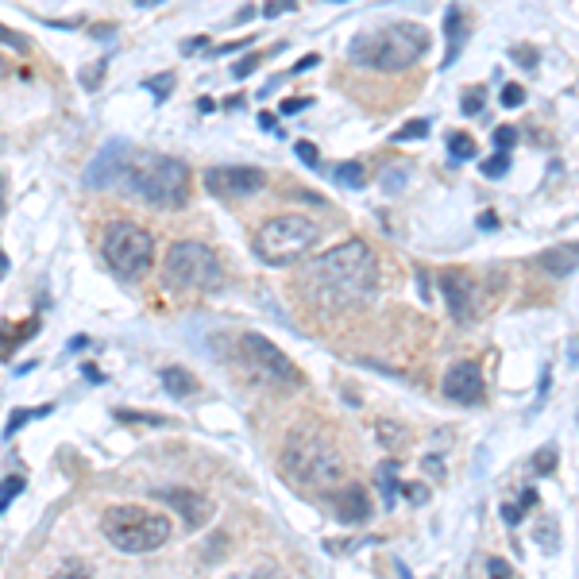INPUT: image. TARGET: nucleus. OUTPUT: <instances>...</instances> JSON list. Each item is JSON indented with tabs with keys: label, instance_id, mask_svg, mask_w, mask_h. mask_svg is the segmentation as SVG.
Here are the masks:
<instances>
[{
	"label": "nucleus",
	"instance_id": "1",
	"mask_svg": "<svg viewBox=\"0 0 579 579\" xmlns=\"http://www.w3.org/2000/svg\"><path fill=\"white\" fill-rule=\"evenodd\" d=\"M379 282H383L379 255L363 240L328 247L298 270V290L321 313H344L356 310V305H368L379 294Z\"/></svg>",
	"mask_w": 579,
	"mask_h": 579
},
{
	"label": "nucleus",
	"instance_id": "2",
	"mask_svg": "<svg viewBox=\"0 0 579 579\" xmlns=\"http://www.w3.org/2000/svg\"><path fill=\"white\" fill-rule=\"evenodd\" d=\"M116 194L136 197L151 209H186L189 201V166L182 159L155 155L124 143L120 163H116L113 186Z\"/></svg>",
	"mask_w": 579,
	"mask_h": 579
},
{
	"label": "nucleus",
	"instance_id": "3",
	"mask_svg": "<svg viewBox=\"0 0 579 579\" xmlns=\"http://www.w3.org/2000/svg\"><path fill=\"white\" fill-rule=\"evenodd\" d=\"M282 475L294 483L305 495L328 498L336 487L348 483V467H344V456L336 452V444L328 441L325 432L317 429H298L286 437L282 444V460H278Z\"/></svg>",
	"mask_w": 579,
	"mask_h": 579
},
{
	"label": "nucleus",
	"instance_id": "4",
	"mask_svg": "<svg viewBox=\"0 0 579 579\" xmlns=\"http://www.w3.org/2000/svg\"><path fill=\"white\" fill-rule=\"evenodd\" d=\"M429 47H432V35L421 24H386V27H371V32H359L348 43V58L356 66H368V70L402 74V70L421 62Z\"/></svg>",
	"mask_w": 579,
	"mask_h": 579
},
{
	"label": "nucleus",
	"instance_id": "5",
	"mask_svg": "<svg viewBox=\"0 0 579 579\" xmlns=\"http://www.w3.org/2000/svg\"><path fill=\"white\" fill-rule=\"evenodd\" d=\"M101 533H105V541L116 553L148 556L171 541L174 525L166 514L143 510V506H113V510L101 514Z\"/></svg>",
	"mask_w": 579,
	"mask_h": 579
},
{
	"label": "nucleus",
	"instance_id": "6",
	"mask_svg": "<svg viewBox=\"0 0 579 579\" xmlns=\"http://www.w3.org/2000/svg\"><path fill=\"white\" fill-rule=\"evenodd\" d=\"M317 224L310 217H298V212H282V217H270L252 240V252L267 267H294L298 259L317 247Z\"/></svg>",
	"mask_w": 579,
	"mask_h": 579
},
{
	"label": "nucleus",
	"instance_id": "7",
	"mask_svg": "<svg viewBox=\"0 0 579 579\" xmlns=\"http://www.w3.org/2000/svg\"><path fill=\"white\" fill-rule=\"evenodd\" d=\"M163 278L171 290H182V294H209V290H221L224 267L209 244L178 240L163 259Z\"/></svg>",
	"mask_w": 579,
	"mask_h": 579
},
{
	"label": "nucleus",
	"instance_id": "8",
	"mask_svg": "<svg viewBox=\"0 0 579 579\" xmlns=\"http://www.w3.org/2000/svg\"><path fill=\"white\" fill-rule=\"evenodd\" d=\"M101 255L113 267L116 278L124 282H136L155 267V236H151L143 224L131 221H113L101 232Z\"/></svg>",
	"mask_w": 579,
	"mask_h": 579
},
{
	"label": "nucleus",
	"instance_id": "9",
	"mask_svg": "<svg viewBox=\"0 0 579 579\" xmlns=\"http://www.w3.org/2000/svg\"><path fill=\"white\" fill-rule=\"evenodd\" d=\"M240 359H244V368H247V375L255 379V386H290V383H298V371H294V363L286 359V351L259 333L240 336Z\"/></svg>",
	"mask_w": 579,
	"mask_h": 579
},
{
	"label": "nucleus",
	"instance_id": "10",
	"mask_svg": "<svg viewBox=\"0 0 579 579\" xmlns=\"http://www.w3.org/2000/svg\"><path fill=\"white\" fill-rule=\"evenodd\" d=\"M263 186H267V174L259 166H212V171H205V189L212 197H224V201L252 197Z\"/></svg>",
	"mask_w": 579,
	"mask_h": 579
},
{
	"label": "nucleus",
	"instance_id": "11",
	"mask_svg": "<svg viewBox=\"0 0 579 579\" xmlns=\"http://www.w3.org/2000/svg\"><path fill=\"white\" fill-rule=\"evenodd\" d=\"M155 498L171 506L174 514H182L189 530H205L212 522V498L194 487H155Z\"/></svg>",
	"mask_w": 579,
	"mask_h": 579
},
{
	"label": "nucleus",
	"instance_id": "12",
	"mask_svg": "<svg viewBox=\"0 0 579 579\" xmlns=\"http://www.w3.org/2000/svg\"><path fill=\"white\" fill-rule=\"evenodd\" d=\"M444 398H452L456 406H479L483 402V371L475 368L472 359H460L444 371Z\"/></svg>",
	"mask_w": 579,
	"mask_h": 579
},
{
	"label": "nucleus",
	"instance_id": "13",
	"mask_svg": "<svg viewBox=\"0 0 579 579\" xmlns=\"http://www.w3.org/2000/svg\"><path fill=\"white\" fill-rule=\"evenodd\" d=\"M441 298H444V305H449L452 321L467 325V321L475 317V282H472V275H464V270H444L441 275Z\"/></svg>",
	"mask_w": 579,
	"mask_h": 579
},
{
	"label": "nucleus",
	"instance_id": "14",
	"mask_svg": "<svg viewBox=\"0 0 579 579\" xmlns=\"http://www.w3.org/2000/svg\"><path fill=\"white\" fill-rule=\"evenodd\" d=\"M328 502H333V514L340 518L344 525H359L371 518V498L368 490L359 487V483H344V487H336L333 495H328Z\"/></svg>",
	"mask_w": 579,
	"mask_h": 579
},
{
	"label": "nucleus",
	"instance_id": "15",
	"mask_svg": "<svg viewBox=\"0 0 579 579\" xmlns=\"http://www.w3.org/2000/svg\"><path fill=\"white\" fill-rule=\"evenodd\" d=\"M444 35H449V55H444L441 66H452L460 58V47H464V35H467V20L460 9H449V16H444Z\"/></svg>",
	"mask_w": 579,
	"mask_h": 579
},
{
	"label": "nucleus",
	"instance_id": "16",
	"mask_svg": "<svg viewBox=\"0 0 579 579\" xmlns=\"http://www.w3.org/2000/svg\"><path fill=\"white\" fill-rule=\"evenodd\" d=\"M541 267L548 270L553 278H568L571 270H576V244H564V247H553V252L541 255Z\"/></svg>",
	"mask_w": 579,
	"mask_h": 579
},
{
	"label": "nucleus",
	"instance_id": "17",
	"mask_svg": "<svg viewBox=\"0 0 579 579\" xmlns=\"http://www.w3.org/2000/svg\"><path fill=\"white\" fill-rule=\"evenodd\" d=\"M163 391L171 398H189L197 391V379L186 368H163Z\"/></svg>",
	"mask_w": 579,
	"mask_h": 579
},
{
	"label": "nucleus",
	"instance_id": "18",
	"mask_svg": "<svg viewBox=\"0 0 579 579\" xmlns=\"http://www.w3.org/2000/svg\"><path fill=\"white\" fill-rule=\"evenodd\" d=\"M55 414V406H35V409H12L9 414V425H4V441L9 437H16L20 429H24L27 421H35V417H50Z\"/></svg>",
	"mask_w": 579,
	"mask_h": 579
},
{
	"label": "nucleus",
	"instance_id": "19",
	"mask_svg": "<svg viewBox=\"0 0 579 579\" xmlns=\"http://www.w3.org/2000/svg\"><path fill=\"white\" fill-rule=\"evenodd\" d=\"M333 182L336 186H348V189H363L368 186V174L359 163H336L333 166Z\"/></svg>",
	"mask_w": 579,
	"mask_h": 579
},
{
	"label": "nucleus",
	"instance_id": "20",
	"mask_svg": "<svg viewBox=\"0 0 579 579\" xmlns=\"http://www.w3.org/2000/svg\"><path fill=\"white\" fill-rule=\"evenodd\" d=\"M379 487H383V506L391 510L394 498H398V464H394V460H386V464L379 467Z\"/></svg>",
	"mask_w": 579,
	"mask_h": 579
},
{
	"label": "nucleus",
	"instance_id": "21",
	"mask_svg": "<svg viewBox=\"0 0 579 579\" xmlns=\"http://www.w3.org/2000/svg\"><path fill=\"white\" fill-rule=\"evenodd\" d=\"M475 139L467 136V131H456V136H449V155L456 159V163H467V159H475Z\"/></svg>",
	"mask_w": 579,
	"mask_h": 579
},
{
	"label": "nucleus",
	"instance_id": "22",
	"mask_svg": "<svg viewBox=\"0 0 579 579\" xmlns=\"http://www.w3.org/2000/svg\"><path fill=\"white\" fill-rule=\"evenodd\" d=\"M20 495H24V479H20V475H9V479L0 483V514H4V506L16 502Z\"/></svg>",
	"mask_w": 579,
	"mask_h": 579
},
{
	"label": "nucleus",
	"instance_id": "23",
	"mask_svg": "<svg viewBox=\"0 0 579 579\" xmlns=\"http://www.w3.org/2000/svg\"><path fill=\"white\" fill-rule=\"evenodd\" d=\"M425 136H429V120H414L394 131V143H409V139H425Z\"/></svg>",
	"mask_w": 579,
	"mask_h": 579
},
{
	"label": "nucleus",
	"instance_id": "24",
	"mask_svg": "<svg viewBox=\"0 0 579 579\" xmlns=\"http://www.w3.org/2000/svg\"><path fill=\"white\" fill-rule=\"evenodd\" d=\"M483 174H487V178H502V174H510V151H498L495 159H487V163H483Z\"/></svg>",
	"mask_w": 579,
	"mask_h": 579
},
{
	"label": "nucleus",
	"instance_id": "25",
	"mask_svg": "<svg viewBox=\"0 0 579 579\" xmlns=\"http://www.w3.org/2000/svg\"><path fill=\"white\" fill-rule=\"evenodd\" d=\"M143 85L155 93V101H166L174 93V74H155V78H148Z\"/></svg>",
	"mask_w": 579,
	"mask_h": 579
},
{
	"label": "nucleus",
	"instance_id": "26",
	"mask_svg": "<svg viewBox=\"0 0 579 579\" xmlns=\"http://www.w3.org/2000/svg\"><path fill=\"white\" fill-rule=\"evenodd\" d=\"M294 151H298V159H302V163L310 166V171H321V151L313 148L310 139H298V143H294Z\"/></svg>",
	"mask_w": 579,
	"mask_h": 579
},
{
	"label": "nucleus",
	"instance_id": "27",
	"mask_svg": "<svg viewBox=\"0 0 579 579\" xmlns=\"http://www.w3.org/2000/svg\"><path fill=\"white\" fill-rule=\"evenodd\" d=\"M116 421H139V425H166L171 417H159V414H131V409H113Z\"/></svg>",
	"mask_w": 579,
	"mask_h": 579
},
{
	"label": "nucleus",
	"instance_id": "28",
	"mask_svg": "<svg viewBox=\"0 0 579 579\" xmlns=\"http://www.w3.org/2000/svg\"><path fill=\"white\" fill-rule=\"evenodd\" d=\"M78 78H82V85H85V90H97V85H101V78H105V62H93V66H85V70H82V74H78Z\"/></svg>",
	"mask_w": 579,
	"mask_h": 579
},
{
	"label": "nucleus",
	"instance_id": "29",
	"mask_svg": "<svg viewBox=\"0 0 579 579\" xmlns=\"http://www.w3.org/2000/svg\"><path fill=\"white\" fill-rule=\"evenodd\" d=\"M537 537H541V545H545V553H556V548H560V533H556V522L541 525Z\"/></svg>",
	"mask_w": 579,
	"mask_h": 579
},
{
	"label": "nucleus",
	"instance_id": "30",
	"mask_svg": "<svg viewBox=\"0 0 579 579\" xmlns=\"http://www.w3.org/2000/svg\"><path fill=\"white\" fill-rule=\"evenodd\" d=\"M0 43H4V47H12V50H20V55H27V39L20 32H12V27H4L0 24Z\"/></svg>",
	"mask_w": 579,
	"mask_h": 579
},
{
	"label": "nucleus",
	"instance_id": "31",
	"mask_svg": "<svg viewBox=\"0 0 579 579\" xmlns=\"http://www.w3.org/2000/svg\"><path fill=\"white\" fill-rule=\"evenodd\" d=\"M398 490H402V495H406L414 506H425V502H429V490H425L421 483H398Z\"/></svg>",
	"mask_w": 579,
	"mask_h": 579
},
{
	"label": "nucleus",
	"instance_id": "32",
	"mask_svg": "<svg viewBox=\"0 0 579 579\" xmlns=\"http://www.w3.org/2000/svg\"><path fill=\"white\" fill-rule=\"evenodd\" d=\"M518 139V128H510V124H502V128H495V148L498 151H510Z\"/></svg>",
	"mask_w": 579,
	"mask_h": 579
},
{
	"label": "nucleus",
	"instance_id": "33",
	"mask_svg": "<svg viewBox=\"0 0 579 579\" xmlns=\"http://www.w3.org/2000/svg\"><path fill=\"white\" fill-rule=\"evenodd\" d=\"M310 105H313V97H290V101H282L278 116H294V113H302V108H310Z\"/></svg>",
	"mask_w": 579,
	"mask_h": 579
},
{
	"label": "nucleus",
	"instance_id": "34",
	"mask_svg": "<svg viewBox=\"0 0 579 579\" xmlns=\"http://www.w3.org/2000/svg\"><path fill=\"white\" fill-rule=\"evenodd\" d=\"M259 62H263L259 55H247V58H240V62L232 66V74H236V78H247V74H255V66H259Z\"/></svg>",
	"mask_w": 579,
	"mask_h": 579
},
{
	"label": "nucleus",
	"instance_id": "35",
	"mask_svg": "<svg viewBox=\"0 0 579 579\" xmlns=\"http://www.w3.org/2000/svg\"><path fill=\"white\" fill-rule=\"evenodd\" d=\"M522 101H525V90H522V85H506V90H502V105H506V108H518Z\"/></svg>",
	"mask_w": 579,
	"mask_h": 579
},
{
	"label": "nucleus",
	"instance_id": "36",
	"mask_svg": "<svg viewBox=\"0 0 579 579\" xmlns=\"http://www.w3.org/2000/svg\"><path fill=\"white\" fill-rule=\"evenodd\" d=\"M522 514H525L522 506H514V502H506V506H502V518H506V525H518V522H522Z\"/></svg>",
	"mask_w": 579,
	"mask_h": 579
},
{
	"label": "nucleus",
	"instance_id": "37",
	"mask_svg": "<svg viewBox=\"0 0 579 579\" xmlns=\"http://www.w3.org/2000/svg\"><path fill=\"white\" fill-rule=\"evenodd\" d=\"M487 571H490V576H514V568H510L506 560H498V556H490V560H487Z\"/></svg>",
	"mask_w": 579,
	"mask_h": 579
},
{
	"label": "nucleus",
	"instance_id": "38",
	"mask_svg": "<svg viewBox=\"0 0 579 579\" xmlns=\"http://www.w3.org/2000/svg\"><path fill=\"white\" fill-rule=\"evenodd\" d=\"M479 108H483V90L467 93V97H464V113H467V116H475V113H479Z\"/></svg>",
	"mask_w": 579,
	"mask_h": 579
},
{
	"label": "nucleus",
	"instance_id": "39",
	"mask_svg": "<svg viewBox=\"0 0 579 579\" xmlns=\"http://www.w3.org/2000/svg\"><path fill=\"white\" fill-rule=\"evenodd\" d=\"M556 467V449H541L537 456V472H553Z\"/></svg>",
	"mask_w": 579,
	"mask_h": 579
},
{
	"label": "nucleus",
	"instance_id": "40",
	"mask_svg": "<svg viewBox=\"0 0 579 579\" xmlns=\"http://www.w3.org/2000/svg\"><path fill=\"white\" fill-rule=\"evenodd\" d=\"M294 9V0H267V9H263V16H278V12Z\"/></svg>",
	"mask_w": 579,
	"mask_h": 579
},
{
	"label": "nucleus",
	"instance_id": "41",
	"mask_svg": "<svg viewBox=\"0 0 579 579\" xmlns=\"http://www.w3.org/2000/svg\"><path fill=\"white\" fill-rule=\"evenodd\" d=\"M425 472H432V475H441L444 479V464L437 456H425Z\"/></svg>",
	"mask_w": 579,
	"mask_h": 579
},
{
	"label": "nucleus",
	"instance_id": "42",
	"mask_svg": "<svg viewBox=\"0 0 579 579\" xmlns=\"http://www.w3.org/2000/svg\"><path fill=\"white\" fill-rule=\"evenodd\" d=\"M317 62H321V58H317V55H305V58H302V62H298V66H294V74H305V70H313V66H317Z\"/></svg>",
	"mask_w": 579,
	"mask_h": 579
},
{
	"label": "nucleus",
	"instance_id": "43",
	"mask_svg": "<svg viewBox=\"0 0 579 579\" xmlns=\"http://www.w3.org/2000/svg\"><path fill=\"white\" fill-rule=\"evenodd\" d=\"M205 43H209V39H205V35H197V39H186V43H182V55H194V50H197V47H205Z\"/></svg>",
	"mask_w": 579,
	"mask_h": 579
},
{
	"label": "nucleus",
	"instance_id": "44",
	"mask_svg": "<svg viewBox=\"0 0 579 579\" xmlns=\"http://www.w3.org/2000/svg\"><path fill=\"white\" fill-rule=\"evenodd\" d=\"M514 58H518V62H522V66H537V55H525V47H518V50H514Z\"/></svg>",
	"mask_w": 579,
	"mask_h": 579
},
{
	"label": "nucleus",
	"instance_id": "45",
	"mask_svg": "<svg viewBox=\"0 0 579 579\" xmlns=\"http://www.w3.org/2000/svg\"><path fill=\"white\" fill-rule=\"evenodd\" d=\"M197 108H201V113H212V108H217V101H212V97H201V101H197Z\"/></svg>",
	"mask_w": 579,
	"mask_h": 579
},
{
	"label": "nucleus",
	"instance_id": "46",
	"mask_svg": "<svg viewBox=\"0 0 579 579\" xmlns=\"http://www.w3.org/2000/svg\"><path fill=\"white\" fill-rule=\"evenodd\" d=\"M9 267H12V263H9V255H4V247H0V278L9 275Z\"/></svg>",
	"mask_w": 579,
	"mask_h": 579
},
{
	"label": "nucleus",
	"instance_id": "47",
	"mask_svg": "<svg viewBox=\"0 0 579 579\" xmlns=\"http://www.w3.org/2000/svg\"><path fill=\"white\" fill-rule=\"evenodd\" d=\"M0 217H4V178H0Z\"/></svg>",
	"mask_w": 579,
	"mask_h": 579
},
{
	"label": "nucleus",
	"instance_id": "48",
	"mask_svg": "<svg viewBox=\"0 0 579 579\" xmlns=\"http://www.w3.org/2000/svg\"><path fill=\"white\" fill-rule=\"evenodd\" d=\"M0 78H9V62L4 58H0Z\"/></svg>",
	"mask_w": 579,
	"mask_h": 579
},
{
	"label": "nucleus",
	"instance_id": "49",
	"mask_svg": "<svg viewBox=\"0 0 579 579\" xmlns=\"http://www.w3.org/2000/svg\"><path fill=\"white\" fill-rule=\"evenodd\" d=\"M136 4H143V9H151V4H159V0H136Z\"/></svg>",
	"mask_w": 579,
	"mask_h": 579
}]
</instances>
